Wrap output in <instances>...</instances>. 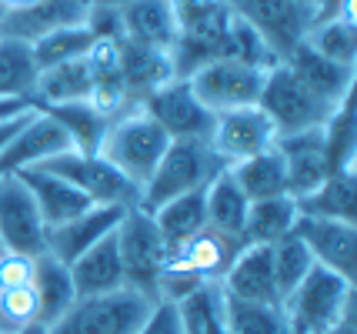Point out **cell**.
I'll use <instances>...</instances> for the list:
<instances>
[{"instance_id":"1","label":"cell","mask_w":357,"mask_h":334,"mask_svg":"<svg viewBox=\"0 0 357 334\" xmlns=\"http://www.w3.org/2000/svg\"><path fill=\"white\" fill-rule=\"evenodd\" d=\"M177 37L171 47L174 77H190L207 61L227 54L231 37V7L224 0H171Z\"/></svg>"},{"instance_id":"2","label":"cell","mask_w":357,"mask_h":334,"mask_svg":"<svg viewBox=\"0 0 357 334\" xmlns=\"http://www.w3.org/2000/svg\"><path fill=\"white\" fill-rule=\"evenodd\" d=\"M167 144H171V137L164 134V128L140 104H134L117 117H110V128L97 154L107 160L110 167H117L140 191L147 184V177L154 174V167L160 164Z\"/></svg>"},{"instance_id":"3","label":"cell","mask_w":357,"mask_h":334,"mask_svg":"<svg viewBox=\"0 0 357 334\" xmlns=\"http://www.w3.org/2000/svg\"><path fill=\"white\" fill-rule=\"evenodd\" d=\"M224 167L227 164L211 147V141H171L160 164L154 167V174L147 177V184L140 188L137 207H144L151 214V211H157L160 204H167L174 197L204 191Z\"/></svg>"},{"instance_id":"4","label":"cell","mask_w":357,"mask_h":334,"mask_svg":"<svg viewBox=\"0 0 357 334\" xmlns=\"http://www.w3.org/2000/svg\"><path fill=\"white\" fill-rule=\"evenodd\" d=\"M357 308V284L314 264L307 278L280 301V314L291 334H324Z\"/></svg>"},{"instance_id":"5","label":"cell","mask_w":357,"mask_h":334,"mask_svg":"<svg viewBox=\"0 0 357 334\" xmlns=\"http://www.w3.org/2000/svg\"><path fill=\"white\" fill-rule=\"evenodd\" d=\"M241 244L244 241L227 238L214 227H204L181 248H174L167 257V268H164V278H160V301H181L194 287L220 284V278L227 274Z\"/></svg>"},{"instance_id":"6","label":"cell","mask_w":357,"mask_h":334,"mask_svg":"<svg viewBox=\"0 0 357 334\" xmlns=\"http://www.w3.org/2000/svg\"><path fill=\"white\" fill-rule=\"evenodd\" d=\"M114 234H117L124 287L137 291L151 301H160V278H164V268H167L171 248L164 244L154 218L137 204L127 207Z\"/></svg>"},{"instance_id":"7","label":"cell","mask_w":357,"mask_h":334,"mask_svg":"<svg viewBox=\"0 0 357 334\" xmlns=\"http://www.w3.org/2000/svg\"><path fill=\"white\" fill-rule=\"evenodd\" d=\"M257 107L271 117V124H274L280 137V134H301V130L324 128L331 121V114L337 111L341 104H331L327 97L311 91L284 61H278L267 70Z\"/></svg>"},{"instance_id":"8","label":"cell","mask_w":357,"mask_h":334,"mask_svg":"<svg viewBox=\"0 0 357 334\" xmlns=\"http://www.w3.org/2000/svg\"><path fill=\"white\" fill-rule=\"evenodd\" d=\"M154 304L130 287L84 294L47 328V334H137Z\"/></svg>"},{"instance_id":"9","label":"cell","mask_w":357,"mask_h":334,"mask_svg":"<svg viewBox=\"0 0 357 334\" xmlns=\"http://www.w3.org/2000/svg\"><path fill=\"white\" fill-rule=\"evenodd\" d=\"M264 77L267 70H261V67H250L244 61H234V57H218V61H207L204 67H197L184 80L207 111L224 114L257 104Z\"/></svg>"},{"instance_id":"10","label":"cell","mask_w":357,"mask_h":334,"mask_svg":"<svg viewBox=\"0 0 357 334\" xmlns=\"http://www.w3.org/2000/svg\"><path fill=\"white\" fill-rule=\"evenodd\" d=\"M44 167L50 174L63 177L67 184H74L84 197H91L93 204H114V207H134L140 191L127 181L117 167H110L100 154H80V151H61L54 158H47Z\"/></svg>"},{"instance_id":"11","label":"cell","mask_w":357,"mask_h":334,"mask_svg":"<svg viewBox=\"0 0 357 334\" xmlns=\"http://www.w3.org/2000/svg\"><path fill=\"white\" fill-rule=\"evenodd\" d=\"M171 141H211L214 114L204 107L184 77H171L140 100Z\"/></svg>"},{"instance_id":"12","label":"cell","mask_w":357,"mask_h":334,"mask_svg":"<svg viewBox=\"0 0 357 334\" xmlns=\"http://www.w3.org/2000/svg\"><path fill=\"white\" fill-rule=\"evenodd\" d=\"M0 248L31 257L47 251V224L20 174L0 177Z\"/></svg>"},{"instance_id":"13","label":"cell","mask_w":357,"mask_h":334,"mask_svg":"<svg viewBox=\"0 0 357 334\" xmlns=\"http://www.w3.org/2000/svg\"><path fill=\"white\" fill-rule=\"evenodd\" d=\"M274 144H278V130H274L271 117H267L257 104L214 114L211 147L218 151L220 160H224L227 167L254 158V154H261V151H271Z\"/></svg>"},{"instance_id":"14","label":"cell","mask_w":357,"mask_h":334,"mask_svg":"<svg viewBox=\"0 0 357 334\" xmlns=\"http://www.w3.org/2000/svg\"><path fill=\"white\" fill-rule=\"evenodd\" d=\"M294 234L311 251L314 264L341 274L357 284V224L351 221H324L301 214L294 224Z\"/></svg>"},{"instance_id":"15","label":"cell","mask_w":357,"mask_h":334,"mask_svg":"<svg viewBox=\"0 0 357 334\" xmlns=\"http://www.w3.org/2000/svg\"><path fill=\"white\" fill-rule=\"evenodd\" d=\"M224 3L231 7L234 17L248 20L254 31L264 33L267 44L278 50V57H284L297 40H304L311 27V10L291 0H224Z\"/></svg>"},{"instance_id":"16","label":"cell","mask_w":357,"mask_h":334,"mask_svg":"<svg viewBox=\"0 0 357 334\" xmlns=\"http://www.w3.org/2000/svg\"><path fill=\"white\" fill-rule=\"evenodd\" d=\"M67 147H70V141H67V134L61 130V124H57L50 114L33 107V114L27 117V124L17 130L14 141L7 144L3 154H0V177L24 174V171L44 164L47 158L61 154Z\"/></svg>"},{"instance_id":"17","label":"cell","mask_w":357,"mask_h":334,"mask_svg":"<svg viewBox=\"0 0 357 334\" xmlns=\"http://www.w3.org/2000/svg\"><path fill=\"white\" fill-rule=\"evenodd\" d=\"M278 154L284 160V174H287V191L291 197H304L311 194L331 171V158H327L324 130H301V134H280L278 137Z\"/></svg>"},{"instance_id":"18","label":"cell","mask_w":357,"mask_h":334,"mask_svg":"<svg viewBox=\"0 0 357 334\" xmlns=\"http://www.w3.org/2000/svg\"><path fill=\"white\" fill-rule=\"evenodd\" d=\"M220 291L231 301L280 304L274 268H271V244H241L227 274L220 278Z\"/></svg>"},{"instance_id":"19","label":"cell","mask_w":357,"mask_h":334,"mask_svg":"<svg viewBox=\"0 0 357 334\" xmlns=\"http://www.w3.org/2000/svg\"><path fill=\"white\" fill-rule=\"evenodd\" d=\"M127 207H114V204H93L84 214L70 218V221L57 224L47 231V255L61 257L63 264H70L74 257H80L87 248H93L97 241H104L121 224Z\"/></svg>"},{"instance_id":"20","label":"cell","mask_w":357,"mask_h":334,"mask_svg":"<svg viewBox=\"0 0 357 334\" xmlns=\"http://www.w3.org/2000/svg\"><path fill=\"white\" fill-rule=\"evenodd\" d=\"M174 37H177V20L171 0H130L127 7H121V40L171 54Z\"/></svg>"},{"instance_id":"21","label":"cell","mask_w":357,"mask_h":334,"mask_svg":"<svg viewBox=\"0 0 357 334\" xmlns=\"http://www.w3.org/2000/svg\"><path fill=\"white\" fill-rule=\"evenodd\" d=\"M87 20V7L84 0H44L37 7L27 10H14V14L0 17V37H10V40H24L33 44L47 33L70 27V24H84Z\"/></svg>"},{"instance_id":"22","label":"cell","mask_w":357,"mask_h":334,"mask_svg":"<svg viewBox=\"0 0 357 334\" xmlns=\"http://www.w3.org/2000/svg\"><path fill=\"white\" fill-rule=\"evenodd\" d=\"M280 61L291 67V70H294L297 77L304 80L311 91H317L321 97H327L331 104H341V100H347V97L354 94L357 67L334 64V61L321 57L317 50H311L304 40H297L294 47L287 50Z\"/></svg>"},{"instance_id":"23","label":"cell","mask_w":357,"mask_h":334,"mask_svg":"<svg viewBox=\"0 0 357 334\" xmlns=\"http://www.w3.org/2000/svg\"><path fill=\"white\" fill-rule=\"evenodd\" d=\"M20 181H24L27 191L33 194L37 211H40V218H44L47 231L57 227V224H63V221H70V218H77V214H84L87 207H93L91 197H84L74 184H67L63 177L50 174V171H44V167L24 171Z\"/></svg>"},{"instance_id":"24","label":"cell","mask_w":357,"mask_h":334,"mask_svg":"<svg viewBox=\"0 0 357 334\" xmlns=\"http://www.w3.org/2000/svg\"><path fill=\"white\" fill-rule=\"evenodd\" d=\"M114 231L70 261V278H74V287H77V298H84V294H107V291L124 287V271H121L117 234Z\"/></svg>"},{"instance_id":"25","label":"cell","mask_w":357,"mask_h":334,"mask_svg":"<svg viewBox=\"0 0 357 334\" xmlns=\"http://www.w3.org/2000/svg\"><path fill=\"white\" fill-rule=\"evenodd\" d=\"M297 211L307 218L357 224V171H334L327 174L311 194L294 197Z\"/></svg>"},{"instance_id":"26","label":"cell","mask_w":357,"mask_h":334,"mask_svg":"<svg viewBox=\"0 0 357 334\" xmlns=\"http://www.w3.org/2000/svg\"><path fill=\"white\" fill-rule=\"evenodd\" d=\"M93 77L87 57L80 61H67V64H54L37 70L33 80V107H54V104H74V100H91Z\"/></svg>"},{"instance_id":"27","label":"cell","mask_w":357,"mask_h":334,"mask_svg":"<svg viewBox=\"0 0 357 334\" xmlns=\"http://www.w3.org/2000/svg\"><path fill=\"white\" fill-rule=\"evenodd\" d=\"M33 294H37V304H40V324L50 328L54 321L61 318L70 304L77 301V287H74V278H70V264H63L61 257L54 255H37L33 261Z\"/></svg>"},{"instance_id":"28","label":"cell","mask_w":357,"mask_h":334,"mask_svg":"<svg viewBox=\"0 0 357 334\" xmlns=\"http://www.w3.org/2000/svg\"><path fill=\"white\" fill-rule=\"evenodd\" d=\"M204 211H207V227H214L227 238H237L244 234V224H248V211L250 201L248 194L237 188L231 167H224L204 191Z\"/></svg>"},{"instance_id":"29","label":"cell","mask_w":357,"mask_h":334,"mask_svg":"<svg viewBox=\"0 0 357 334\" xmlns=\"http://www.w3.org/2000/svg\"><path fill=\"white\" fill-rule=\"evenodd\" d=\"M37 111L50 114L61 130L70 141V151H80V154H97L100 151V141L110 128V117L104 111H97L91 100H74V104H54V107H37Z\"/></svg>"},{"instance_id":"30","label":"cell","mask_w":357,"mask_h":334,"mask_svg":"<svg viewBox=\"0 0 357 334\" xmlns=\"http://www.w3.org/2000/svg\"><path fill=\"white\" fill-rule=\"evenodd\" d=\"M301 218L297 201L291 194L280 197H264V201H250L248 224H244V244H274V241L294 234V224Z\"/></svg>"},{"instance_id":"31","label":"cell","mask_w":357,"mask_h":334,"mask_svg":"<svg viewBox=\"0 0 357 334\" xmlns=\"http://www.w3.org/2000/svg\"><path fill=\"white\" fill-rule=\"evenodd\" d=\"M121 67H124V84L134 104H140L154 87L174 77L171 54L137 47V44H127V40H121Z\"/></svg>"},{"instance_id":"32","label":"cell","mask_w":357,"mask_h":334,"mask_svg":"<svg viewBox=\"0 0 357 334\" xmlns=\"http://www.w3.org/2000/svg\"><path fill=\"white\" fill-rule=\"evenodd\" d=\"M207 191V188H204ZM204 191L184 194V197H174L167 204H160L157 211H151L157 231L167 248H181L184 241H190L197 231L207 227V211H204Z\"/></svg>"},{"instance_id":"33","label":"cell","mask_w":357,"mask_h":334,"mask_svg":"<svg viewBox=\"0 0 357 334\" xmlns=\"http://www.w3.org/2000/svg\"><path fill=\"white\" fill-rule=\"evenodd\" d=\"M237 188L248 194V201H264V197H280L287 191V174H284V160H280L278 147L271 151H261L254 158L241 160L231 167Z\"/></svg>"},{"instance_id":"34","label":"cell","mask_w":357,"mask_h":334,"mask_svg":"<svg viewBox=\"0 0 357 334\" xmlns=\"http://www.w3.org/2000/svg\"><path fill=\"white\" fill-rule=\"evenodd\" d=\"M33 80H37V64H33L31 44L0 37V100L31 104Z\"/></svg>"},{"instance_id":"35","label":"cell","mask_w":357,"mask_h":334,"mask_svg":"<svg viewBox=\"0 0 357 334\" xmlns=\"http://www.w3.org/2000/svg\"><path fill=\"white\" fill-rule=\"evenodd\" d=\"M184 334H231L224 314V291L220 284H201L187 291L177 301Z\"/></svg>"},{"instance_id":"36","label":"cell","mask_w":357,"mask_h":334,"mask_svg":"<svg viewBox=\"0 0 357 334\" xmlns=\"http://www.w3.org/2000/svg\"><path fill=\"white\" fill-rule=\"evenodd\" d=\"M304 44L334 64L357 67V20H347V17L314 20L304 33Z\"/></svg>"},{"instance_id":"37","label":"cell","mask_w":357,"mask_h":334,"mask_svg":"<svg viewBox=\"0 0 357 334\" xmlns=\"http://www.w3.org/2000/svg\"><path fill=\"white\" fill-rule=\"evenodd\" d=\"M93 40H97V33H93L87 24L61 27V31L47 33V37H40V40L31 44L33 64H37V70H44V67H54V64L80 61V57H87V50L93 47Z\"/></svg>"},{"instance_id":"38","label":"cell","mask_w":357,"mask_h":334,"mask_svg":"<svg viewBox=\"0 0 357 334\" xmlns=\"http://www.w3.org/2000/svg\"><path fill=\"white\" fill-rule=\"evenodd\" d=\"M327 158L331 171H357V117H354V94L341 100V107L331 114L324 128Z\"/></svg>"},{"instance_id":"39","label":"cell","mask_w":357,"mask_h":334,"mask_svg":"<svg viewBox=\"0 0 357 334\" xmlns=\"http://www.w3.org/2000/svg\"><path fill=\"white\" fill-rule=\"evenodd\" d=\"M271 268H274L278 294H280V301H284V298L307 278V271L314 268V257L297 234H287V238H280L271 244Z\"/></svg>"},{"instance_id":"40","label":"cell","mask_w":357,"mask_h":334,"mask_svg":"<svg viewBox=\"0 0 357 334\" xmlns=\"http://www.w3.org/2000/svg\"><path fill=\"white\" fill-rule=\"evenodd\" d=\"M224 314L231 334H291L280 314V304H248L231 301L224 294Z\"/></svg>"},{"instance_id":"41","label":"cell","mask_w":357,"mask_h":334,"mask_svg":"<svg viewBox=\"0 0 357 334\" xmlns=\"http://www.w3.org/2000/svg\"><path fill=\"white\" fill-rule=\"evenodd\" d=\"M224 57H234V61H244L250 67H261V70H271L278 64V50L267 44V37L261 31H254L248 20L234 17L231 20V37H227V54Z\"/></svg>"},{"instance_id":"42","label":"cell","mask_w":357,"mask_h":334,"mask_svg":"<svg viewBox=\"0 0 357 334\" xmlns=\"http://www.w3.org/2000/svg\"><path fill=\"white\" fill-rule=\"evenodd\" d=\"M37 321H40V304L31 284L0 291V334H17Z\"/></svg>"},{"instance_id":"43","label":"cell","mask_w":357,"mask_h":334,"mask_svg":"<svg viewBox=\"0 0 357 334\" xmlns=\"http://www.w3.org/2000/svg\"><path fill=\"white\" fill-rule=\"evenodd\" d=\"M33 261L31 255H17L0 248V291H10V287H27L33 281Z\"/></svg>"},{"instance_id":"44","label":"cell","mask_w":357,"mask_h":334,"mask_svg":"<svg viewBox=\"0 0 357 334\" xmlns=\"http://www.w3.org/2000/svg\"><path fill=\"white\" fill-rule=\"evenodd\" d=\"M137 334H184V324H181L177 301H157L154 308H151L147 321L140 324Z\"/></svg>"},{"instance_id":"45","label":"cell","mask_w":357,"mask_h":334,"mask_svg":"<svg viewBox=\"0 0 357 334\" xmlns=\"http://www.w3.org/2000/svg\"><path fill=\"white\" fill-rule=\"evenodd\" d=\"M331 17H347V20H357L354 0H314L311 3V24L314 20H331Z\"/></svg>"},{"instance_id":"46","label":"cell","mask_w":357,"mask_h":334,"mask_svg":"<svg viewBox=\"0 0 357 334\" xmlns=\"http://www.w3.org/2000/svg\"><path fill=\"white\" fill-rule=\"evenodd\" d=\"M31 114H33V107H27V111H20V114H14V117H3V121H0V154H3V147H7V144L14 141L17 130L27 124V117H31Z\"/></svg>"},{"instance_id":"47","label":"cell","mask_w":357,"mask_h":334,"mask_svg":"<svg viewBox=\"0 0 357 334\" xmlns=\"http://www.w3.org/2000/svg\"><path fill=\"white\" fill-rule=\"evenodd\" d=\"M324 334H357V308H351V311H347V314Z\"/></svg>"},{"instance_id":"48","label":"cell","mask_w":357,"mask_h":334,"mask_svg":"<svg viewBox=\"0 0 357 334\" xmlns=\"http://www.w3.org/2000/svg\"><path fill=\"white\" fill-rule=\"evenodd\" d=\"M44 0H0V17L3 14H14V10H27V7H37Z\"/></svg>"},{"instance_id":"49","label":"cell","mask_w":357,"mask_h":334,"mask_svg":"<svg viewBox=\"0 0 357 334\" xmlns=\"http://www.w3.org/2000/svg\"><path fill=\"white\" fill-rule=\"evenodd\" d=\"M130 0H84V7L87 10H93V7H104V10H121V7H127Z\"/></svg>"},{"instance_id":"50","label":"cell","mask_w":357,"mask_h":334,"mask_svg":"<svg viewBox=\"0 0 357 334\" xmlns=\"http://www.w3.org/2000/svg\"><path fill=\"white\" fill-rule=\"evenodd\" d=\"M31 104H20V100H0V121L3 117H14V114H20V111H27Z\"/></svg>"},{"instance_id":"51","label":"cell","mask_w":357,"mask_h":334,"mask_svg":"<svg viewBox=\"0 0 357 334\" xmlns=\"http://www.w3.org/2000/svg\"><path fill=\"white\" fill-rule=\"evenodd\" d=\"M17 334H47V328L37 321V324H31V328H24V331H17Z\"/></svg>"},{"instance_id":"52","label":"cell","mask_w":357,"mask_h":334,"mask_svg":"<svg viewBox=\"0 0 357 334\" xmlns=\"http://www.w3.org/2000/svg\"><path fill=\"white\" fill-rule=\"evenodd\" d=\"M291 3H301V7H307V10H311V3H314V0H291Z\"/></svg>"}]
</instances>
